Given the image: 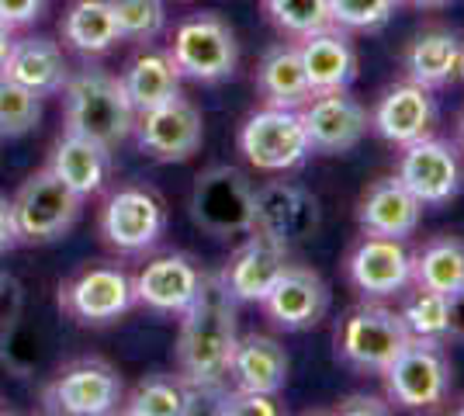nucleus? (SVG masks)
<instances>
[{"label":"nucleus","instance_id":"28","mask_svg":"<svg viewBox=\"0 0 464 416\" xmlns=\"http://www.w3.org/2000/svg\"><path fill=\"white\" fill-rule=\"evenodd\" d=\"M256 91L271 108H295V111L312 98V83L305 77L298 45H274L260 60Z\"/></svg>","mask_w":464,"mask_h":416},{"label":"nucleus","instance_id":"6","mask_svg":"<svg viewBox=\"0 0 464 416\" xmlns=\"http://www.w3.org/2000/svg\"><path fill=\"white\" fill-rule=\"evenodd\" d=\"M402 316L385 305H353L336 326V354L357 372H385L388 361L409 343Z\"/></svg>","mask_w":464,"mask_h":416},{"label":"nucleus","instance_id":"46","mask_svg":"<svg viewBox=\"0 0 464 416\" xmlns=\"http://www.w3.org/2000/svg\"><path fill=\"white\" fill-rule=\"evenodd\" d=\"M458 413H461V416H464V402H461V406H458Z\"/></svg>","mask_w":464,"mask_h":416},{"label":"nucleus","instance_id":"16","mask_svg":"<svg viewBox=\"0 0 464 416\" xmlns=\"http://www.w3.org/2000/svg\"><path fill=\"white\" fill-rule=\"evenodd\" d=\"M347 277L368 298H388L412 285V254L406 239L364 237L347 257Z\"/></svg>","mask_w":464,"mask_h":416},{"label":"nucleus","instance_id":"10","mask_svg":"<svg viewBox=\"0 0 464 416\" xmlns=\"http://www.w3.org/2000/svg\"><path fill=\"white\" fill-rule=\"evenodd\" d=\"M395 178L402 180L423 205H444L461 191L464 184L461 153H458V146H450L444 139L423 136L402 146V160H399Z\"/></svg>","mask_w":464,"mask_h":416},{"label":"nucleus","instance_id":"4","mask_svg":"<svg viewBox=\"0 0 464 416\" xmlns=\"http://www.w3.org/2000/svg\"><path fill=\"white\" fill-rule=\"evenodd\" d=\"M382 378H385L388 399L406 406V410L440 406L450 392V361L444 354V343L412 337L388 361Z\"/></svg>","mask_w":464,"mask_h":416},{"label":"nucleus","instance_id":"35","mask_svg":"<svg viewBox=\"0 0 464 416\" xmlns=\"http://www.w3.org/2000/svg\"><path fill=\"white\" fill-rule=\"evenodd\" d=\"M121 39L150 42L167 24V0H111Z\"/></svg>","mask_w":464,"mask_h":416},{"label":"nucleus","instance_id":"43","mask_svg":"<svg viewBox=\"0 0 464 416\" xmlns=\"http://www.w3.org/2000/svg\"><path fill=\"white\" fill-rule=\"evenodd\" d=\"M406 4H412V7H426V11H433V7H447L450 0H406Z\"/></svg>","mask_w":464,"mask_h":416},{"label":"nucleus","instance_id":"22","mask_svg":"<svg viewBox=\"0 0 464 416\" xmlns=\"http://www.w3.org/2000/svg\"><path fill=\"white\" fill-rule=\"evenodd\" d=\"M4 77L18 80L21 87L35 91L39 98H53L70 80V63L63 56L53 39L45 35H28V39L11 42V53L4 60Z\"/></svg>","mask_w":464,"mask_h":416},{"label":"nucleus","instance_id":"29","mask_svg":"<svg viewBox=\"0 0 464 416\" xmlns=\"http://www.w3.org/2000/svg\"><path fill=\"white\" fill-rule=\"evenodd\" d=\"M63 42L83 56H101L121 42L111 0H73L63 15Z\"/></svg>","mask_w":464,"mask_h":416},{"label":"nucleus","instance_id":"11","mask_svg":"<svg viewBox=\"0 0 464 416\" xmlns=\"http://www.w3.org/2000/svg\"><path fill=\"white\" fill-rule=\"evenodd\" d=\"M132 132L139 136V150L146 157L160 160V163H180L201 150L205 121L191 101L174 98L160 108L139 111Z\"/></svg>","mask_w":464,"mask_h":416},{"label":"nucleus","instance_id":"23","mask_svg":"<svg viewBox=\"0 0 464 416\" xmlns=\"http://www.w3.org/2000/svg\"><path fill=\"white\" fill-rule=\"evenodd\" d=\"M298 56H302L305 77L312 83V94L315 91H343L357 80V49L347 39V32L336 24L302 39Z\"/></svg>","mask_w":464,"mask_h":416},{"label":"nucleus","instance_id":"25","mask_svg":"<svg viewBox=\"0 0 464 416\" xmlns=\"http://www.w3.org/2000/svg\"><path fill=\"white\" fill-rule=\"evenodd\" d=\"M406 73L423 87H447L464 73V42L447 28H430L406 49Z\"/></svg>","mask_w":464,"mask_h":416},{"label":"nucleus","instance_id":"9","mask_svg":"<svg viewBox=\"0 0 464 416\" xmlns=\"http://www.w3.org/2000/svg\"><path fill=\"white\" fill-rule=\"evenodd\" d=\"M315 229H319V201L305 188L288 180H271L264 188H253L250 233L291 250L295 243H305Z\"/></svg>","mask_w":464,"mask_h":416},{"label":"nucleus","instance_id":"12","mask_svg":"<svg viewBox=\"0 0 464 416\" xmlns=\"http://www.w3.org/2000/svg\"><path fill=\"white\" fill-rule=\"evenodd\" d=\"M302 121H305V132L315 153H350L361 139L368 136L371 119L368 108L343 91H315L302 108Z\"/></svg>","mask_w":464,"mask_h":416},{"label":"nucleus","instance_id":"45","mask_svg":"<svg viewBox=\"0 0 464 416\" xmlns=\"http://www.w3.org/2000/svg\"><path fill=\"white\" fill-rule=\"evenodd\" d=\"M461 139H464V115H461Z\"/></svg>","mask_w":464,"mask_h":416},{"label":"nucleus","instance_id":"32","mask_svg":"<svg viewBox=\"0 0 464 416\" xmlns=\"http://www.w3.org/2000/svg\"><path fill=\"white\" fill-rule=\"evenodd\" d=\"M399 316L406 323L409 337L437 340V343L450 340V295H444V292L416 285L402 302Z\"/></svg>","mask_w":464,"mask_h":416},{"label":"nucleus","instance_id":"5","mask_svg":"<svg viewBox=\"0 0 464 416\" xmlns=\"http://www.w3.org/2000/svg\"><path fill=\"white\" fill-rule=\"evenodd\" d=\"M167 53L180 70V77H191L198 83L229 80L239 63V45H236L232 28L212 11L180 21Z\"/></svg>","mask_w":464,"mask_h":416},{"label":"nucleus","instance_id":"44","mask_svg":"<svg viewBox=\"0 0 464 416\" xmlns=\"http://www.w3.org/2000/svg\"><path fill=\"white\" fill-rule=\"evenodd\" d=\"M4 292H7V275L0 271V295H4Z\"/></svg>","mask_w":464,"mask_h":416},{"label":"nucleus","instance_id":"34","mask_svg":"<svg viewBox=\"0 0 464 416\" xmlns=\"http://www.w3.org/2000/svg\"><path fill=\"white\" fill-rule=\"evenodd\" d=\"M42 119V98L0 73V139L28 136Z\"/></svg>","mask_w":464,"mask_h":416},{"label":"nucleus","instance_id":"19","mask_svg":"<svg viewBox=\"0 0 464 416\" xmlns=\"http://www.w3.org/2000/svg\"><path fill=\"white\" fill-rule=\"evenodd\" d=\"M433 121H437V104H433L430 87L406 80L382 94L374 115H371V129L392 146H409L416 139L430 136Z\"/></svg>","mask_w":464,"mask_h":416},{"label":"nucleus","instance_id":"24","mask_svg":"<svg viewBox=\"0 0 464 416\" xmlns=\"http://www.w3.org/2000/svg\"><path fill=\"white\" fill-rule=\"evenodd\" d=\"M229 378L236 382V389L277 396L285 389V382H288V354L274 337L246 334V337L236 340Z\"/></svg>","mask_w":464,"mask_h":416},{"label":"nucleus","instance_id":"8","mask_svg":"<svg viewBox=\"0 0 464 416\" xmlns=\"http://www.w3.org/2000/svg\"><path fill=\"white\" fill-rule=\"evenodd\" d=\"M191 218L212 237L250 233L253 184L236 167H208L191 191Z\"/></svg>","mask_w":464,"mask_h":416},{"label":"nucleus","instance_id":"47","mask_svg":"<svg viewBox=\"0 0 464 416\" xmlns=\"http://www.w3.org/2000/svg\"><path fill=\"white\" fill-rule=\"evenodd\" d=\"M0 413H4V406H0Z\"/></svg>","mask_w":464,"mask_h":416},{"label":"nucleus","instance_id":"38","mask_svg":"<svg viewBox=\"0 0 464 416\" xmlns=\"http://www.w3.org/2000/svg\"><path fill=\"white\" fill-rule=\"evenodd\" d=\"M45 4L49 0H0V21L11 24V28L35 24L45 15Z\"/></svg>","mask_w":464,"mask_h":416},{"label":"nucleus","instance_id":"1","mask_svg":"<svg viewBox=\"0 0 464 416\" xmlns=\"http://www.w3.org/2000/svg\"><path fill=\"white\" fill-rule=\"evenodd\" d=\"M177 337V364L180 375L194 385V392H222L229 378L232 351H236V298L226 292L222 277L205 275L201 292L180 313Z\"/></svg>","mask_w":464,"mask_h":416},{"label":"nucleus","instance_id":"14","mask_svg":"<svg viewBox=\"0 0 464 416\" xmlns=\"http://www.w3.org/2000/svg\"><path fill=\"white\" fill-rule=\"evenodd\" d=\"M163 226H167L163 201L146 188H121L101 212V237L121 254H142L156 247V239L163 237Z\"/></svg>","mask_w":464,"mask_h":416},{"label":"nucleus","instance_id":"20","mask_svg":"<svg viewBox=\"0 0 464 416\" xmlns=\"http://www.w3.org/2000/svg\"><path fill=\"white\" fill-rule=\"evenodd\" d=\"M420 218H423V201L399 178L374 180L357 205V226L364 229V237L409 239Z\"/></svg>","mask_w":464,"mask_h":416},{"label":"nucleus","instance_id":"31","mask_svg":"<svg viewBox=\"0 0 464 416\" xmlns=\"http://www.w3.org/2000/svg\"><path fill=\"white\" fill-rule=\"evenodd\" d=\"M198 392L184 375L142 378L125 399V413L132 416H184L194 410Z\"/></svg>","mask_w":464,"mask_h":416},{"label":"nucleus","instance_id":"15","mask_svg":"<svg viewBox=\"0 0 464 416\" xmlns=\"http://www.w3.org/2000/svg\"><path fill=\"white\" fill-rule=\"evenodd\" d=\"M59 302L77 323L87 326H104L121 319L136 305L132 277L118 267H87L80 271L70 285H63Z\"/></svg>","mask_w":464,"mask_h":416},{"label":"nucleus","instance_id":"30","mask_svg":"<svg viewBox=\"0 0 464 416\" xmlns=\"http://www.w3.org/2000/svg\"><path fill=\"white\" fill-rule=\"evenodd\" d=\"M412 285H423L444 295L464 292V243L454 237L430 239L423 250L412 257Z\"/></svg>","mask_w":464,"mask_h":416},{"label":"nucleus","instance_id":"7","mask_svg":"<svg viewBox=\"0 0 464 416\" xmlns=\"http://www.w3.org/2000/svg\"><path fill=\"white\" fill-rule=\"evenodd\" d=\"M80 205H83V198L53 174V167L32 174L21 184L18 198H14L21 243H56V239H63L80 218Z\"/></svg>","mask_w":464,"mask_h":416},{"label":"nucleus","instance_id":"33","mask_svg":"<svg viewBox=\"0 0 464 416\" xmlns=\"http://www.w3.org/2000/svg\"><path fill=\"white\" fill-rule=\"evenodd\" d=\"M264 15L291 39H309L333 24L329 0H264Z\"/></svg>","mask_w":464,"mask_h":416},{"label":"nucleus","instance_id":"3","mask_svg":"<svg viewBox=\"0 0 464 416\" xmlns=\"http://www.w3.org/2000/svg\"><path fill=\"white\" fill-rule=\"evenodd\" d=\"M239 153L264 174H285L302 167L312 153L302 111L295 108H260L239 129Z\"/></svg>","mask_w":464,"mask_h":416},{"label":"nucleus","instance_id":"41","mask_svg":"<svg viewBox=\"0 0 464 416\" xmlns=\"http://www.w3.org/2000/svg\"><path fill=\"white\" fill-rule=\"evenodd\" d=\"M450 337L464 340V292L450 298Z\"/></svg>","mask_w":464,"mask_h":416},{"label":"nucleus","instance_id":"27","mask_svg":"<svg viewBox=\"0 0 464 416\" xmlns=\"http://www.w3.org/2000/svg\"><path fill=\"white\" fill-rule=\"evenodd\" d=\"M121 87H125V94L139 115V111H150V108H160L167 101L180 98V70L174 66L170 53L146 49L125 66Z\"/></svg>","mask_w":464,"mask_h":416},{"label":"nucleus","instance_id":"40","mask_svg":"<svg viewBox=\"0 0 464 416\" xmlns=\"http://www.w3.org/2000/svg\"><path fill=\"white\" fill-rule=\"evenodd\" d=\"M18 243H21V233H18V218H14V201H7L0 195V254L14 250Z\"/></svg>","mask_w":464,"mask_h":416},{"label":"nucleus","instance_id":"26","mask_svg":"<svg viewBox=\"0 0 464 416\" xmlns=\"http://www.w3.org/2000/svg\"><path fill=\"white\" fill-rule=\"evenodd\" d=\"M53 174L63 184H70L80 198L97 195L108 180L111 160H108V146H101L94 139L80 136V132H66L53 150Z\"/></svg>","mask_w":464,"mask_h":416},{"label":"nucleus","instance_id":"21","mask_svg":"<svg viewBox=\"0 0 464 416\" xmlns=\"http://www.w3.org/2000/svg\"><path fill=\"white\" fill-rule=\"evenodd\" d=\"M246 237L250 239L232 250L229 264L218 277L236 302H264L274 281L288 267V250L256 233H246Z\"/></svg>","mask_w":464,"mask_h":416},{"label":"nucleus","instance_id":"36","mask_svg":"<svg viewBox=\"0 0 464 416\" xmlns=\"http://www.w3.org/2000/svg\"><path fill=\"white\" fill-rule=\"evenodd\" d=\"M402 0H329L333 24L343 32H378L385 28Z\"/></svg>","mask_w":464,"mask_h":416},{"label":"nucleus","instance_id":"37","mask_svg":"<svg viewBox=\"0 0 464 416\" xmlns=\"http://www.w3.org/2000/svg\"><path fill=\"white\" fill-rule=\"evenodd\" d=\"M215 410L229 416H277L281 413V406L274 402V396H267V392H250V389L222 392Z\"/></svg>","mask_w":464,"mask_h":416},{"label":"nucleus","instance_id":"17","mask_svg":"<svg viewBox=\"0 0 464 416\" xmlns=\"http://www.w3.org/2000/svg\"><path fill=\"white\" fill-rule=\"evenodd\" d=\"M201 281H205V275L198 271V264L191 257L167 254V257L150 260L132 277V292H136L139 305H146L153 313H167V316H180L198 298Z\"/></svg>","mask_w":464,"mask_h":416},{"label":"nucleus","instance_id":"48","mask_svg":"<svg viewBox=\"0 0 464 416\" xmlns=\"http://www.w3.org/2000/svg\"><path fill=\"white\" fill-rule=\"evenodd\" d=\"M461 77H464V73H461Z\"/></svg>","mask_w":464,"mask_h":416},{"label":"nucleus","instance_id":"2","mask_svg":"<svg viewBox=\"0 0 464 416\" xmlns=\"http://www.w3.org/2000/svg\"><path fill=\"white\" fill-rule=\"evenodd\" d=\"M66 132L94 139L101 146H118L136 129V108L121 87V77L104 70H80L66 80Z\"/></svg>","mask_w":464,"mask_h":416},{"label":"nucleus","instance_id":"39","mask_svg":"<svg viewBox=\"0 0 464 416\" xmlns=\"http://www.w3.org/2000/svg\"><path fill=\"white\" fill-rule=\"evenodd\" d=\"M336 413L347 416H382L388 413V402L378 396H368V392H353V396H343L336 402Z\"/></svg>","mask_w":464,"mask_h":416},{"label":"nucleus","instance_id":"42","mask_svg":"<svg viewBox=\"0 0 464 416\" xmlns=\"http://www.w3.org/2000/svg\"><path fill=\"white\" fill-rule=\"evenodd\" d=\"M11 32H14V28H11V24H4V21H0V70H4V60H7V53H11Z\"/></svg>","mask_w":464,"mask_h":416},{"label":"nucleus","instance_id":"18","mask_svg":"<svg viewBox=\"0 0 464 416\" xmlns=\"http://www.w3.org/2000/svg\"><path fill=\"white\" fill-rule=\"evenodd\" d=\"M267 316L281 326V330H309L329 309V285L312 267H298L288 264L281 277L274 281V288L264 298Z\"/></svg>","mask_w":464,"mask_h":416},{"label":"nucleus","instance_id":"13","mask_svg":"<svg viewBox=\"0 0 464 416\" xmlns=\"http://www.w3.org/2000/svg\"><path fill=\"white\" fill-rule=\"evenodd\" d=\"M121 392V375L104 361H77L45 389V410L66 416L115 413Z\"/></svg>","mask_w":464,"mask_h":416}]
</instances>
